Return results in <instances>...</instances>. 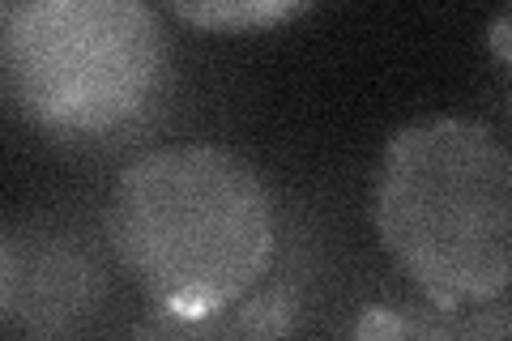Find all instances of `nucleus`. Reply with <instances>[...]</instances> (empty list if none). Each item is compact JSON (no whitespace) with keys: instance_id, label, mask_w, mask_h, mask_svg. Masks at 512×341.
Wrapping results in <instances>:
<instances>
[{"instance_id":"3","label":"nucleus","mask_w":512,"mask_h":341,"mask_svg":"<svg viewBox=\"0 0 512 341\" xmlns=\"http://www.w3.org/2000/svg\"><path fill=\"white\" fill-rule=\"evenodd\" d=\"M0 77L35 133L107 141L158 111L171 47L150 0H0Z\"/></svg>"},{"instance_id":"2","label":"nucleus","mask_w":512,"mask_h":341,"mask_svg":"<svg viewBox=\"0 0 512 341\" xmlns=\"http://www.w3.org/2000/svg\"><path fill=\"white\" fill-rule=\"evenodd\" d=\"M372 222L384 256L440 312L512 282V145L466 116L397 128L376 167Z\"/></svg>"},{"instance_id":"1","label":"nucleus","mask_w":512,"mask_h":341,"mask_svg":"<svg viewBox=\"0 0 512 341\" xmlns=\"http://www.w3.org/2000/svg\"><path fill=\"white\" fill-rule=\"evenodd\" d=\"M103 235L111 261L154 307L133 333L188 337L261 290L278 252V209L239 150L175 141L116 175Z\"/></svg>"},{"instance_id":"5","label":"nucleus","mask_w":512,"mask_h":341,"mask_svg":"<svg viewBox=\"0 0 512 341\" xmlns=\"http://www.w3.org/2000/svg\"><path fill=\"white\" fill-rule=\"evenodd\" d=\"M359 337H512V282L483 303L440 312L427 299L414 295V303H384L367 307L355 324Z\"/></svg>"},{"instance_id":"6","label":"nucleus","mask_w":512,"mask_h":341,"mask_svg":"<svg viewBox=\"0 0 512 341\" xmlns=\"http://www.w3.org/2000/svg\"><path fill=\"white\" fill-rule=\"evenodd\" d=\"M180 22L210 30V35H252L274 30L308 13L316 0H163Z\"/></svg>"},{"instance_id":"4","label":"nucleus","mask_w":512,"mask_h":341,"mask_svg":"<svg viewBox=\"0 0 512 341\" xmlns=\"http://www.w3.org/2000/svg\"><path fill=\"white\" fill-rule=\"evenodd\" d=\"M111 265L99 239L60 214H22L0 235V329L9 337H73L107 312Z\"/></svg>"},{"instance_id":"7","label":"nucleus","mask_w":512,"mask_h":341,"mask_svg":"<svg viewBox=\"0 0 512 341\" xmlns=\"http://www.w3.org/2000/svg\"><path fill=\"white\" fill-rule=\"evenodd\" d=\"M495 120H500L495 133L512 145V60L500 69V86H495Z\"/></svg>"}]
</instances>
